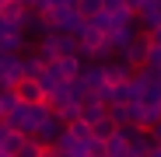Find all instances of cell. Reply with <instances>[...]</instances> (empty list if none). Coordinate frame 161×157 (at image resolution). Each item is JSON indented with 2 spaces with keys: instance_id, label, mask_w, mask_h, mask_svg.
I'll use <instances>...</instances> for the list:
<instances>
[{
  "instance_id": "obj_14",
  "label": "cell",
  "mask_w": 161,
  "mask_h": 157,
  "mask_svg": "<svg viewBox=\"0 0 161 157\" xmlns=\"http://www.w3.org/2000/svg\"><path fill=\"white\" fill-rule=\"evenodd\" d=\"M18 108V98H14V91H0V122H4L11 112Z\"/></svg>"
},
{
  "instance_id": "obj_8",
  "label": "cell",
  "mask_w": 161,
  "mask_h": 157,
  "mask_svg": "<svg viewBox=\"0 0 161 157\" xmlns=\"http://www.w3.org/2000/svg\"><path fill=\"white\" fill-rule=\"evenodd\" d=\"M63 136H67L70 143H91V126H84L80 119H74V122L63 126Z\"/></svg>"
},
{
  "instance_id": "obj_4",
  "label": "cell",
  "mask_w": 161,
  "mask_h": 157,
  "mask_svg": "<svg viewBox=\"0 0 161 157\" xmlns=\"http://www.w3.org/2000/svg\"><path fill=\"white\" fill-rule=\"evenodd\" d=\"M77 81L84 84L91 94H95V91H102V87H105V73H102V63H84V66H80V73H77Z\"/></svg>"
},
{
  "instance_id": "obj_15",
  "label": "cell",
  "mask_w": 161,
  "mask_h": 157,
  "mask_svg": "<svg viewBox=\"0 0 161 157\" xmlns=\"http://www.w3.org/2000/svg\"><path fill=\"white\" fill-rule=\"evenodd\" d=\"M14 157H42V147H39V143H32V140H25V147H21Z\"/></svg>"
},
{
  "instance_id": "obj_19",
  "label": "cell",
  "mask_w": 161,
  "mask_h": 157,
  "mask_svg": "<svg viewBox=\"0 0 161 157\" xmlns=\"http://www.w3.org/2000/svg\"><path fill=\"white\" fill-rule=\"evenodd\" d=\"M0 157H4V154H0Z\"/></svg>"
},
{
  "instance_id": "obj_18",
  "label": "cell",
  "mask_w": 161,
  "mask_h": 157,
  "mask_svg": "<svg viewBox=\"0 0 161 157\" xmlns=\"http://www.w3.org/2000/svg\"><path fill=\"white\" fill-rule=\"evenodd\" d=\"M126 157H133V154H126Z\"/></svg>"
},
{
  "instance_id": "obj_10",
  "label": "cell",
  "mask_w": 161,
  "mask_h": 157,
  "mask_svg": "<svg viewBox=\"0 0 161 157\" xmlns=\"http://www.w3.org/2000/svg\"><path fill=\"white\" fill-rule=\"evenodd\" d=\"M154 150H158V143H154V136H151V133H140L137 140L130 143V154H133V157H151Z\"/></svg>"
},
{
  "instance_id": "obj_13",
  "label": "cell",
  "mask_w": 161,
  "mask_h": 157,
  "mask_svg": "<svg viewBox=\"0 0 161 157\" xmlns=\"http://www.w3.org/2000/svg\"><path fill=\"white\" fill-rule=\"evenodd\" d=\"M102 147H105V157H126V154H130V147H126V143H123L119 136H112V140H105Z\"/></svg>"
},
{
  "instance_id": "obj_3",
  "label": "cell",
  "mask_w": 161,
  "mask_h": 157,
  "mask_svg": "<svg viewBox=\"0 0 161 157\" xmlns=\"http://www.w3.org/2000/svg\"><path fill=\"white\" fill-rule=\"evenodd\" d=\"M119 56H123L133 70H144V66H147V60H151V42H147V35H133V39H130V45L119 52Z\"/></svg>"
},
{
  "instance_id": "obj_17",
  "label": "cell",
  "mask_w": 161,
  "mask_h": 157,
  "mask_svg": "<svg viewBox=\"0 0 161 157\" xmlns=\"http://www.w3.org/2000/svg\"><path fill=\"white\" fill-rule=\"evenodd\" d=\"M4 136H7V126H4V122H0V143H4Z\"/></svg>"
},
{
  "instance_id": "obj_9",
  "label": "cell",
  "mask_w": 161,
  "mask_h": 157,
  "mask_svg": "<svg viewBox=\"0 0 161 157\" xmlns=\"http://www.w3.org/2000/svg\"><path fill=\"white\" fill-rule=\"evenodd\" d=\"M53 66H56V73L63 77V81H74V77L80 73V66H84V63H80L77 56H60V60L53 63Z\"/></svg>"
},
{
  "instance_id": "obj_7",
  "label": "cell",
  "mask_w": 161,
  "mask_h": 157,
  "mask_svg": "<svg viewBox=\"0 0 161 157\" xmlns=\"http://www.w3.org/2000/svg\"><path fill=\"white\" fill-rule=\"evenodd\" d=\"M116 133H119V126H116L109 115H102L98 122H91V140H95V143H105V140H112Z\"/></svg>"
},
{
  "instance_id": "obj_5",
  "label": "cell",
  "mask_w": 161,
  "mask_h": 157,
  "mask_svg": "<svg viewBox=\"0 0 161 157\" xmlns=\"http://www.w3.org/2000/svg\"><path fill=\"white\" fill-rule=\"evenodd\" d=\"M14 98H18V105H42L46 101V94H42V87L35 81H21L14 87Z\"/></svg>"
},
{
  "instance_id": "obj_11",
  "label": "cell",
  "mask_w": 161,
  "mask_h": 157,
  "mask_svg": "<svg viewBox=\"0 0 161 157\" xmlns=\"http://www.w3.org/2000/svg\"><path fill=\"white\" fill-rule=\"evenodd\" d=\"M74 11H77V18L80 21H91V18H98L102 14V0H74Z\"/></svg>"
},
{
  "instance_id": "obj_2",
  "label": "cell",
  "mask_w": 161,
  "mask_h": 157,
  "mask_svg": "<svg viewBox=\"0 0 161 157\" xmlns=\"http://www.w3.org/2000/svg\"><path fill=\"white\" fill-rule=\"evenodd\" d=\"M60 140H63V122H60L56 115H49V119L35 129V136H32V143H39L42 150H56Z\"/></svg>"
},
{
  "instance_id": "obj_12",
  "label": "cell",
  "mask_w": 161,
  "mask_h": 157,
  "mask_svg": "<svg viewBox=\"0 0 161 157\" xmlns=\"http://www.w3.org/2000/svg\"><path fill=\"white\" fill-rule=\"evenodd\" d=\"M21 147H25V136H21V133H11V129H7L4 143H0V154H4V157H14Z\"/></svg>"
},
{
  "instance_id": "obj_6",
  "label": "cell",
  "mask_w": 161,
  "mask_h": 157,
  "mask_svg": "<svg viewBox=\"0 0 161 157\" xmlns=\"http://www.w3.org/2000/svg\"><path fill=\"white\" fill-rule=\"evenodd\" d=\"M102 115H105V108H102V105L95 101V94H88L84 101H80V105H77V119H80V122H84V126H91V122H98Z\"/></svg>"
},
{
  "instance_id": "obj_1",
  "label": "cell",
  "mask_w": 161,
  "mask_h": 157,
  "mask_svg": "<svg viewBox=\"0 0 161 157\" xmlns=\"http://www.w3.org/2000/svg\"><path fill=\"white\" fill-rule=\"evenodd\" d=\"M102 73H105V87H119V84H130L137 70H133L123 56H112V60L102 63Z\"/></svg>"
},
{
  "instance_id": "obj_16",
  "label": "cell",
  "mask_w": 161,
  "mask_h": 157,
  "mask_svg": "<svg viewBox=\"0 0 161 157\" xmlns=\"http://www.w3.org/2000/svg\"><path fill=\"white\" fill-rule=\"evenodd\" d=\"M151 136H154V143H158V147H161V122H158V126H154V129H151Z\"/></svg>"
}]
</instances>
